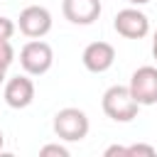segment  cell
Instances as JSON below:
<instances>
[{
	"mask_svg": "<svg viewBox=\"0 0 157 157\" xmlns=\"http://www.w3.org/2000/svg\"><path fill=\"white\" fill-rule=\"evenodd\" d=\"M110 155H128V147H120V145H110V147L105 150V157H110Z\"/></svg>",
	"mask_w": 157,
	"mask_h": 157,
	"instance_id": "5bb4252c",
	"label": "cell"
},
{
	"mask_svg": "<svg viewBox=\"0 0 157 157\" xmlns=\"http://www.w3.org/2000/svg\"><path fill=\"white\" fill-rule=\"evenodd\" d=\"M132 98L140 105H155L157 103V69L155 66H140L132 71L128 83Z\"/></svg>",
	"mask_w": 157,
	"mask_h": 157,
	"instance_id": "277c9868",
	"label": "cell"
},
{
	"mask_svg": "<svg viewBox=\"0 0 157 157\" xmlns=\"http://www.w3.org/2000/svg\"><path fill=\"white\" fill-rule=\"evenodd\" d=\"M39 155H42V157H47V155H56V157H69V150H66L64 145H59V142H56V145H44V147L39 150Z\"/></svg>",
	"mask_w": 157,
	"mask_h": 157,
	"instance_id": "8fae6325",
	"label": "cell"
},
{
	"mask_svg": "<svg viewBox=\"0 0 157 157\" xmlns=\"http://www.w3.org/2000/svg\"><path fill=\"white\" fill-rule=\"evenodd\" d=\"M88 115L81 108H61L54 115V132L64 142H81L88 135Z\"/></svg>",
	"mask_w": 157,
	"mask_h": 157,
	"instance_id": "7a4b0ae2",
	"label": "cell"
},
{
	"mask_svg": "<svg viewBox=\"0 0 157 157\" xmlns=\"http://www.w3.org/2000/svg\"><path fill=\"white\" fill-rule=\"evenodd\" d=\"M54 64V52L47 42L42 39H32L20 49V66L25 69V74L29 76H42L52 69Z\"/></svg>",
	"mask_w": 157,
	"mask_h": 157,
	"instance_id": "3957f363",
	"label": "cell"
},
{
	"mask_svg": "<svg viewBox=\"0 0 157 157\" xmlns=\"http://www.w3.org/2000/svg\"><path fill=\"white\" fill-rule=\"evenodd\" d=\"M2 145H5V135H2V130H0V150H2Z\"/></svg>",
	"mask_w": 157,
	"mask_h": 157,
	"instance_id": "ac0fdd59",
	"label": "cell"
},
{
	"mask_svg": "<svg viewBox=\"0 0 157 157\" xmlns=\"http://www.w3.org/2000/svg\"><path fill=\"white\" fill-rule=\"evenodd\" d=\"M113 27L125 39H142L150 32V20H147V15L142 10L125 7V10H118V15L113 20Z\"/></svg>",
	"mask_w": 157,
	"mask_h": 157,
	"instance_id": "5b68a950",
	"label": "cell"
},
{
	"mask_svg": "<svg viewBox=\"0 0 157 157\" xmlns=\"http://www.w3.org/2000/svg\"><path fill=\"white\" fill-rule=\"evenodd\" d=\"M152 56L157 59V29H155V37H152Z\"/></svg>",
	"mask_w": 157,
	"mask_h": 157,
	"instance_id": "9a60e30c",
	"label": "cell"
},
{
	"mask_svg": "<svg viewBox=\"0 0 157 157\" xmlns=\"http://www.w3.org/2000/svg\"><path fill=\"white\" fill-rule=\"evenodd\" d=\"M5 83V69H0V86Z\"/></svg>",
	"mask_w": 157,
	"mask_h": 157,
	"instance_id": "e0dca14e",
	"label": "cell"
},
{
	"mask_svg": "<svg viewBox=\"0 0 157 157\" xmlns=\"http://www.w3.org/2000/svg\"><path fill=\"white\" fill-rule=\"evenodd\" d=\"M101 0H64L61 12L71 25H93L101 17Z\"/></svg>",
	"mask_w": 157,
	"mask_h": 157,
	"instance_id": "9c48e42d",
	"label": "cell"
},
{
	"mask_svg": "<svg viewBox=\"0 0 157 157\" xmlns=\"http://www.w3.org/2000/svg\"><path fill=\"white\" fill-rule=\"evenodd\" d=\"M2 98L10 108L20 110V108H27L32 101H34V83L29 78V74H17L12 78L5 81V88H2Z\"/></svg>",
	"mask_w": 157,
	"mask_h": 157,
	"instance_id": "52a82bcc",
	"label": "cell"
},
{
	"mask_svg": "<svg viewBox=\"0 0 157 157\" xmlns=\"http://www.w3.org/2000/svg\"><path fill=\"white\" fill-rule=\"evenodd\" d=\"M155 152H157V150H155L152 145H130V147H128V155H150V157H152Z\"/></svg>",
	"mask_w": 157,
	"mask_h": 157,
	"instance_id": "4fadbf2b",
	"label": "cell"
},
{
	"mask_svg": "<svg viewBox=\"0 0 157 157\" xmlns=\"http://www.w3.org/2000/svg\"><path fill=\"white\" fill-rule=\"evenodd\" d=\"M81 61L83 66L91 71V74H103L113 66L115 61V47L108 44V42H91L83 54H81Z\"/></svg>",
	"mask_w": 157,
	"mask_h": 157,
	"instance_id": "ba28073f",
	"label": "cell"
},
{
	"mask_svg": "<svg viewBox=\"0 0 157 157\" xmlns=\"http://www.w3.org/2000/svg\"><path fill=\"white\" fill-rule=\"evenodd\" d=\"M17 27L25 37L29 39H42L49 29H52V12L42 5H29L20 12Z\"/></svg>",
	"mask_w": 157,
	"mask_h": 157,
	"instance_id": "8992f818",
	"label": "cell"
},
{
	"mask_svg": "<svg viewBox=\"0 0 157 157\" xmlns=\"http://www.w3.org/2000/svg\"><path fill=\"white\" fill-rule=\"evenodd\" d=\"M130 5H145V2H150V0H128Z\"/></svg>",
	"mask_w": 157,
	"mask_h": 157,
	"instance_id": "2e32d148",
	"label": "cell"
},
{
	"mask_svg": "<svg viewBox=\"0 0 157 157\" xmlns=\"http://www.w3.org/2000/svg\"><path fill=\"white\" fill-rule=\"evenodd\" d=\"M15 22L10 20V17H0V39H12V34H15Z\"/></svg>",
	"mask_w": 157,
	"mask_h": 157,
	"instance_id": "7c38bea8",
	"label": "cell"
},
{
	"mask_svg": "<svg viewBox=\"0 0 157 157\" xmlns=\"http://www.w3.org/2000/svg\"><path fill=\"white\" fill-rule=\"evenodd\" d=\"M15 61V49L10 44V39H0V69L7 71V66Z\"/></svg>",
	"mask_w": 157,
	"mask_h": 157,
	"instance_id": "30bf717a",
	"label": "cell"
},
{
	"mask_svg": "<svg viewBox=\"0 0 157 157\" xmlns=\"http://www.w3.org/2000/svg\"><path fill=\"white\" fill-rule=\"evenodd\" d=\"M101 105H103V113L115 123H130L132 118H137V110H140V103L132 98L130 88L118 83L103 93Z\"/></svg>",
	"mask_w": 157,
	"mask_h": 157,
	"instance_id": "6da1fadb",
	"label": "cell"
}]
</instances>
